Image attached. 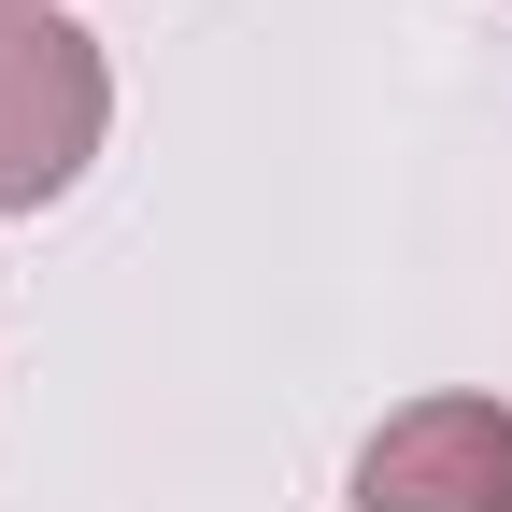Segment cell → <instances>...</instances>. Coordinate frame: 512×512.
<instances>
[{"mask_svg": "<svg viewBox=\"0 0 512 512\" xmlns=\"http://www.w3.org/2000/svg\"><path fill=\"white\" fill-rule=\"evenodd\" d=\"M356 512H512V413L498 399H413L370 427Z\"/></svg>", "mask_w": 512, "mask_h": 512, "instance_id": "7a4b0ae2", "label": "cell"}, {"mask_svg": "<svg viewBox=\"0 0 512 512\" xmlns=\"http://www.w3.org/2000/svg\"><path fill=\"white\" fill-rule=\"evenodd\" d=\"M100 128H114L100 43L57 29V15H0V214H43L100 157Z\"/></svg>", "mask_w": 512, "mask_h": 512, "instance_id": "6da1fadb", "label": "cell"}, {"mask_svg": "<svg viewBox=\"0 0 512 512\" xmlns=\"http://www.w3.org/2000/svg\"><path fill=\"white\" fill-rule=\"evenodd\" d=\"M0 15H57V0H0Z\"/></svg>", "mask_w": 512, "mask_h": 512, "instance_id": "3957f363", "label": "cell"}]
</instances>
